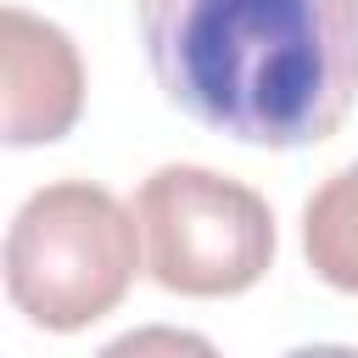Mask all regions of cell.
Segmentation results:
<instances>
[{"label":"cell","mask_w":358,"mask_h":358,"mask_svg":"<svg viewBox=\"0 0 358 358\" xmlns=\"http://www.w3.org/2000/svg\"><path fill=\"white\" fill-rule=\"evenodd\" d=\"M157 90L213 134L296 151L358 101V0H134Z\"/></svg>","instance_id":"6da1fadb"},{"label":"cell","mask_w":358,"mask_h":358,"mask_svg":"<svg viewBox=\"0 0 358 358\" xmlns=\"http://www.w3.org/2000/svg\"><path fill=\"white\" fill-rule=\"evenodd\" d=\"M140 268L134 213L90 185L62 179L34 190L6 229V296L39 330H84L106 319Z\"/></svg>","instance_id":"7a4b0ae2"},{"label":"cell","mask_w":358,"mask_h":358,"mask_svg":"<svg viewBox=\"0 0 358 358\" xmlns=\"http://www.w3.org/2000/svg\"><path fill=\"white\" fill-rule=\"evenodd\" d=\"M145 274L179 296H241L274 263L268 201L196 162H168L134 190Z\"/></svg>","instance_id":"3957f363"},{"label":"cell","mask_w":358,"mask_h":358,"mask_svg":"<svg viewBox=\"0 0 358 358\" xmlns=\"http://www.w3.org/2000/svg\"><path fill=\"white\" fill-rule=\"evenodd\" d=\"M0 78H6V145H50L84 112L78 45L22 6L0 11Z\"/></svg>","instance_id":"277c9868"},{"label":"cell","mask_w":358,"mask_h":358,"mask_svg":"<svg viewBox=\"0 0 358 358\" xmlns=\"http://www.w3.org/2000/svg\"><path fill=\"white\" fill-rule=\"evenodd\" d=\"M302 252L330 291L358 296V162L330 173L302 207Z\"/></svg>","instance_id":"5b68a950"}]
</instances>
